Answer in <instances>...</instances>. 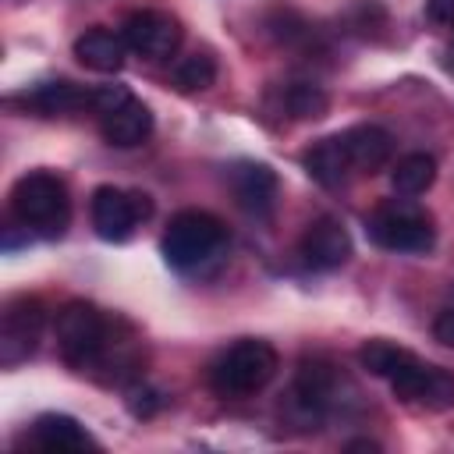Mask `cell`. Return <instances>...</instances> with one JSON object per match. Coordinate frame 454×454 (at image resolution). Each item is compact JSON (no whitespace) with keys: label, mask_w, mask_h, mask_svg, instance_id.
Segmentation results:
<instances>
[{"label":"cell","mask_w":454,"mask_h":454,"mask_svg":"<svg viewBox=\"0 0 454 454\" xmlns=\"http://www.w3.org/2000/svg\"><path fill=\"white\" fill-rule=\"evenodd\" d=\"M170 82L181 89V92H202L216 82V60L209 53H192V57H181L174 64V74Z\"/></svg>","instance_id":"cell-21"},{"label":"cell","mask_w":454,"mask_h":454,"mask_svg":"<svg viewBox=\"0 0 454 454\" xmlns=\"http://www.w3.org/2000/svg\"><path fill=\"white\" fill-rule=\"evenodd\" d=\"M128 50H135L145 60H170L181 46V21L170 18L167 11H135L124 18L121 28Z\"/></svg>","instance_id":"cell-9"},{"label":"cell","mask_w":454,"mask_h":454,"mask_svg":"<svg viewBox=\"0 0 454 454\" xmlns=\"http://www.w3.org/2000/svg\"><path fill=\"white\" fill-rule=\"evenodd\" d=\"M227 181H231L234 202H238L248 216H259V220H262V216L273 213V206H277V188H280L273 167L255 163V160H245V163H234V167H231Z\"/></svg>","instance_id":"cell-10"},{"label":"cell","mask_w":454,"mask_h":454,"mask_svg":"<svg viewBox=\"0 0 454 454\" xmlns=\"http://www.w3.org/2000/svg\"><path fill=\"white\" fill-rule=\"evenodd\" d=\"M408 358H411V351H404V348H397V344H390V340H365V344L358 348L362 369L372 372V376H383V380H390Z\"/></svg>","instance_id":"cell-20"},{"label":"cell","mask_w":454,"mask_h":454,"mask_svg":"<svg viewBox=\"0 0 454 454\" xmlns=\"http://www.w3.org/2000/svg\"><path fill=\"white\" fill-rule=\"evenodd\" d=\"M128 99H131V92H128L124 85H99V89H92V92H89V106H96V114H99V117L114 114V110H121Z\"/></svg>","instance_id":"cell-23"},{"label":"cell","mask_w":454,"mask_h":454,"mask_svg":"<svg viewBox=\"0 0 454 454\" xmlns=\"http://www.w3.org/2000/svg\"><path fill=\"white\" fill-rule=\"evenodd\" d=\"M43 326H46V309L39 298H32V294L11 298L0 316V365L11 369L18 362H25L35 351Z\"/></svg>","instance_id":"cell-8"},{"label":"cell","mask_w":454,"mask_h":454,"mask_svg":"<svg viewBox=\"0 0 454 454\" xmlns=\"http://www.w3.org/2000/svg\"><path fill=\"white\" fill-rule=\"evenodd\" d=\"M11 213L25 231L43 238H60L71 220L67 184L50 170H28L11 188Z\"/></svg>","instance_id":"cell-1"},{"label":"cell","mask_w":454,"mask_h":454,"mask_svg":"<svg viewBox=\"0 0 454 454\" xmlns=\"http://www.w3.org/2000/svg\"><path fill=\"white\" fill-rule=\"evenodd\" d=\"M149 213H153V199L145 192H124L114 184H99L89 202L92 227L103 241H128L131 231L142 220H149Z\"/></svg>","instance_id":"cell-6"},{"label":"cell","mask_w":454,"mask_h":454,"mask_svg":"<svg viewBox=\"0 0 454 454\" xmlns=\"http://www.w3.org/2000/svg\"><path fill=\"white\" fill-rule=\"evenodd\" d=\"M53 330H57V348L64 362L74 369H92L110 351V323L92 301H67L57 312Z\"/></svg>","instance_id":"cell-4"},{"label":"cell","mask_w":454,"mask_h":454,"mask_svg":"<svg viewBox=\"0 0 454 454\" xmlns=\"http://www.w3.org/2000/svg\"><path fill=\"white\" fill-rule=\"evenodd\" d=\"M32 443L43 450H89L96 447V440L89 436V429L60 411H46L32 422Z\"/></svg>","instance_id":"cell-16"},{"label":"cell","mask_w":454,"mask_h":454,"mask_svg":"<svg viewBox=\"0 0 454 454\" xmlns=\"http://www.w3.org/2000/svg\"><path fill=\"white\" fill-rule=\"evenodd\" d=\"M277 369H280V358L273 344L245 337L216 355V362L209 365V387L220 397H248V394H259L277 376Z\"/></svg>","instance_id":"cell-2"},{"label":"cell","mask_w":454,"mask_h":454,"mask_svg":"<svg viewBox=\"0 0 454 454\" xmlns=\"http://www.w3.org/2000/svg\"><path fill=\"white\" fill-rule=\"evenodd\" d=\"M301 259L312 270H337L351 259V234L337 216H319L301 234Z\"/></svg>","instance_id":"cell-11"},{"label":"cell","mask_w":454,"mask_h":454,"mask_svg":"<svg viewBox=\"0 0 454 454\" xmlns=\"http://www.w3.org/2000/svg\"><path fill=\"white\" fill-rule=\"evenodd\" d=\"M433 337L447 348H454V309H440L433 319Z\"/></svg>","instance_id":"cell-24"},{"label":"cell","mask_w":454,"mask_h":454,"mask_svg":"<svg viewBox=\"0 0 454 454\" xmlns=\"http://www.w3.org/2000/svg\"><path fill=\"white\" fill-rule=\"evenodd\" d=\"M124 401H128V411H131L135 419H153V415L163 408V394L153 390L149 383H131Z\"/></svg>","instance_id":"cell-22"},{"label":"cell","mask_w":454,"mask_h":454,"mask_svg":"<svg viewBox=\"0 0 454 454\" xmlns=\"http://www.w3.org/2000/svg\"><path fill=\"white\" fill-rule=\"evenodd\" d=\"M433 181H436V160H433L429 153H408V156H401V160L394 163V170H390V184H394V192L404 195V199H415V195L429 192Z\"/></svg>","instance_id":"cell-18"},{"label":"cell","mask_w":454,"mask_h":454,"mask_svg":"<svg viewBox=\"0 0 454 454\" xmlns=\"http://www.w3.org/2000/svg\"><path fill=\"white\" fill-rule=\"evenodd\" d=\"M223 245H227V227L206 209H181L167 223L163 241H160L167 266H174L181 273L199 270L202 262L216 259L223 252Z\"/></svg>","instance_id":"cell-3"},{"label":"cell","mask_w":454,"mask_h":454,"mask_svg":"<svg viewBox=\"0 0 454 454\" xmlns=\"http://www.w3.org/2000/svg\"><path fill=\"white\" fill-rule=\"evenodd\" d=\"M365 234L372 245L387 248V252H408V255H419V252H429L433 241H436V231H433V216L415 206V202H383L369 220H365Z\"/></svg>","instance_id":"cell-5"},{"label":"cell","mask_w":454,"mask_h":454,"mask_svg":"<svg viewBox=\"0 0 454 454\" xmlns=\"http://www.w3.org/2000/svg\"><path fill=\"white\" fill-rule=\"evenodd\" d=\"M390 390L397 401L411 408H426V411L454 408V372H447L443 365L419 362L415 355L390 376Z\"/></svg>","instance_id":"cell-7"},{"label":"cell","mask_w":454,"mask_h":454,"mask_svg":"<svg viewBox=\"0 0 454 454\" xmlns=\"http://www.w3.org/2000/svg\"><path fill=\"white\" fill-rule=\"evenodd\" d=\"M344 450H380V443H372V440H351V443H344Z\"/></svg>","instance_id":"cell-26"},{"label":"cell","mask_w":454,"mask_h":454,"mask_svg":"<svg viewBox=\"0 0 454 454\" xmlns=\"http://www.w3.org/2000/svg\"><path fill=\"white\" fill-rule=\"evenodd\" d=\"M301 167H305V174H309L316 184H323V188H340V184H348V177L355 174L337 135L319 138L316 145H309V149L301 153Z\"/></svg>","instance_id":"cell-14"},{"label":"cell","mask_w":454,"mask_h":454,"mask_svg":"<svg viewBox=\"0 0 454 454\" xmlns=\"http://www.w3.org/2000/svg\"><path fill=\"white\" fill-rule=\"evenodd\" d=\"M21 103L28 110H35L39 117H57V114H71V110L85 106L89 103V92L78 89L67 78H53V82H39L35 89H28L21 96Z\"/></svg>","instance_id":"cell-17"},{"label":"cell","mask_w":454,"mask_h":454,"mask_svg":"<svg viewBox=\"0 0 454 454\" xmlns=\"http://www.w3.org/2000/svg\"><path fill=\"white\" fill-rule=\"evenodd\" d=\"M124 35L110 32V28H85L78 39H74V57L89 67V71H99V74H117L124 67Z\"/></svg>","instance_id":"cell-13"},{"label":"cell","mask_w":454,"mask_h":454,"mask_svg":"<svg viewBox=\"0 0 454 454\" xmlns=\"http://www.w3.org/2000/svg\"><path fill=\"white\" fill-rule=\"evenodd\" d=\"M426 18L454 28V0H426Z\"/></svg>","instance_id":"cell-25"},{"label":"cell","mask_w":454,"mask_h":454,"mask_svg":"<svg viewBox=\"0 0 454 454\" xmlns=\"http://www.w3.org/2000/svg\"><path fill=\"white\" fill-rule=\"evenodd\" d=\"M99 131H103V138H106L110 145L131 149V145H142V142L149 138V131H153V114H149V106H145L142 99L131 96L121 110H114V114H106V117L99 121Z\"/></svg>","instance_id":"cell-15"},{"label":"cell","mask_w":454,"mask_h":454,"mask_svg":"<svg viewBox=\"0 0 454 454\" xmlns=\"http://www.w3.org/2000/svg\"><path fill=\"white\" fill-rule=\"evenodd\" d=\"M280 106L298 121H309V117H323L330 99L316 82H287L280 89Z\"/></svg>","instance_id":"cell-19"},{"label":"cell","mask_w":454,"mask_h":454,"mask_svg":"<svg viewBox=\"0 0 454 454\" xmlns=\"http://www.w3.org/2000/svg\"><path fill=\"white\" fill-rule=\"evenodd\" d=\"M337 138H340L355 174H376L394 153V138L380 124H355V128H344Z\"/></svg>","instance_id":"cell-12"},{"label":"cell","mask_w":454,"mask_h":454,"mask_svg":"<svg viewBox=\"0 0 454 454\" xmlns=\"http://www.w3.org/2000/svg\"><path fill=\"white\" fill-rule=\"evenodd\" d=\"M443 67H447V71H454V46H447V50H443Z\"/></svg>","instance_id":"cell-27"}]
</instances>
